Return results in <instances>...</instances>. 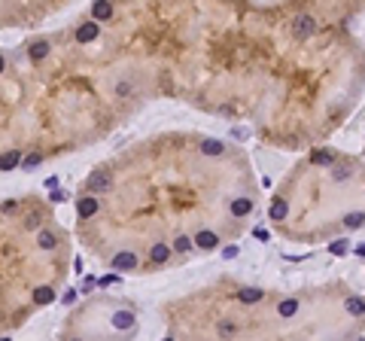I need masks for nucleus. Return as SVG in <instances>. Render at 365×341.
<instances>
[{
  "instance_id": "obj_1",
  "label": "nucleus",
  "mask_w": 365,
  "mask_h": 341,
  "mask_svg": "<svg viewBox=\"0 0 365 341\" xmlns=\"http://www.w3.org/2000/svg\"><path fill=\"white\" fill-rule=\"evenodd\" d=\"M110 174L107 170H91V174L85 177V183H83V189L85 192H110Z\"/></svg>"
},
{
  "instance_id": "obj_2",
  "label": "nucleus",
  "mask_w": 365,
  "mask_h": 341,
  "mask_svg": "<svg viewBox=\"0 0 365 341\" xmlns=\"http://www.w3.org/2000/svg\"><path fill=\"white\" fill-rule=\"evenodd\" d=\"M292 31H295V37H299V40H304V37H311V34L316 31V25H314L311 16H299V18L292 21Z\"/></svg>"
},
{
  "instance_id": "obj_3",
  "label": "nucleus",
  "mask_w": 365,
  "mask_h": 341,
  "mask_svg": "<svg viewBox=\"0 0 365 341\" xmlns=\"http://www.w3.org/2000/svg\"><path fill=\"white\" fill-rule=\"evenodd\" d=\"M98 34H100V28H98V18H95V21H85V25H79L76 40H79V43H91V40H98Z\"/></svg>"
},
{
  "instance_id": "obj_4",
  "label": "nucleus",
  "mask_w": 365,
  "mask_h": 341,
  "mask_svg": "<svg viewBox=\"0 0 365 341\" xmlns=\"http://www.w3.org/2000/svg\"><path fill=\"white\" fill-rule=\"evenodd\" d=\"M110 16H113V3L110 0H95V3H91V18L110 21Z\"/></svg>"
},
{
  "instance_id": "obj_5",
  "label": "nucleus",
  "mask_w": 365,
  "mask_h": 341,
  "mask_svg": "<svg viewBox=\"0 0 365 341\" xmlns=\"http://www.w3.org/2000/svg\"><path fill=\"white\" fill-rule=\"evenodd\" d=\"M110 265L116 268V271H131V268L137 265V256H134V253H116Z\"/></svg>"
},
{
  "instance_id": "obj_6",
  "label": "nucleus",
  "mask_w": 365,
  "mask_h": 341,
  "mask_svg": "<svg viewBox=\"0 0 365 341\" xmlns=\"http://www.w3.org/2000/svg\"><path fill=\"white\" fill-rule=\"evenodd\" d=\"M195 247H201V250H216V247H219V238H216L213 232L204 229V232L195 235Z\"/></svg>"
},
{
  "instance_id": "obj_7",
  "label": "nucleus",
  "mask_w": 365,
  "mask_h": 341,
  "mask_svg": "<svg viewBox=\"0 0 365 341\" xmlns=\"http://www.w3.org/2000/svg\"><path fill=\"white\" fill-rule=\"evenodd\" d=\"M167 256H170V247L167 244H152V250H149V262L152 265H165Z\"/></svg>"
},
{
  "instance_id": "obj_8",
  "label": "nucleus",
  "mask_w": 365,
  "mask_h": 341,
  "mask_svg": "<svg viewBox=\"0 0 365 341\" xmlns=\"http://www.w3.org/2000/svg\"><path fill=\"white\" fill-rule=\"evenodd\" d=\"M76 210H79V217H95V213H98V201L91 198V195H88V198L83 195V198H79V204H76Z\"/></svg>"
},
{
  "instance_id": "obj_9",
  "label": "nucleus",
  "mask_w": 365,
  "mask_h": 341,
  "mask_svg": "<svg viewBox=\"0 0 365 341\" xmlns=\"http://www.w3.org/2000/svg\"><path fill=\"white\" fill-rule=\"evenodd\" d=\"M277 314L280 317H295V314H299V299H283L277 305Z\"/></svg>"
},
{
  "instance_id": "obj_10",
  "label": "nucleus",
  "mask_w": 365,
  "mask_h": 341,
  "mask_svg": "<svg viewBox=\"0 0 365 341\" xmlns=\"http://www.w3.org/2000/svg\"><path fill=\"white\" fill-rule=\"evenodd\" d=\"M249 210H253V201H249V198H234L232 201V213H234V217H247Z\"/></svg>"
},
{
  "instance_id": "obj_11",
  "label": "nucleus",
  "mask_w": 365,
  "mask_h": 341,
  "mask_svg": "<svg viewBox=\"0 0 365 341\" xmlns=\"http://www.w3.org/2000/svg\"><path fill=\"white\" fill-rule=\"evenodd\" d=\"M113 326L116 329H131L134 326V314L131 311H119L116 317H113Z\"/></svg>"
},
{
  "instance_id": "obj_12",
  "label": "nucleus",
  "mask_w": 365,
  "mask_h": 341,
  "mask_svg": "<svg viewBox=\"0 0 365 341\" xmlns=\"http://www.w3.org/2000/svg\"><path fill=\"white\" fill-rule=\"evenodd\" d=\"M201 153H204V155H222V153H225V143H219V140H204V143H201Z\"/></svg>"
},
{
  "instance_id": "obj_13",
  "label": "nucleus",
  "mask_w": 365,
  "mask_h": 341,
  "mask_svg": "<svg viewBox=\"0 0 365 341\" xmlns=\"http://www.w3.org/2000/svg\"><path fill=\"white\" fill-rule=\"evenodd\" d=\"M33 302H37V305H52L55 302V292L49 287H40V290H33Z\"/></svg>"
},
{
  "instance_id": "obj_14",
  "label": "nucleus",
  "mask_w": 365,
  "mask_h": 341,
  "mask_svg": "<svg viewBox=\"0 0 365 341\" xmlns=\"http://www.w3.org/2000/svg\"><path fill=\"white\" fill-rule=\"evenodd\" d=\"M286 210H289V207H286V201H283V198H274V201H271V220L280 222L283 217H286Z\"/></svg>"
},
{
  "instance_id": "obj_15",
  "label": "nucleus",
  "mask_w": 365,
  "mask_h": 341,
  "mask_svg": "<svg viewBox=\"0 0 365 341\" xmlns=\"http://www.w3.org/2000/svg\"><path fill=\"white\" fill-rule=\"evenodd\" d=\"M192 247H195V238H189V235L174 238V250H177V253H189Z\"/></svg>"
},
{
  "instance_id": "obj_16",
  "label": "nucleus",
  "mask_w": 365,
  "mask_h": 341,
  "mask_svg": "<svg viewBox=\"0 0 365 341\" xmlns=\"http://www.w3.org/2000/svg\"><path fill=\"white\" fill-rule=\"evenodd\" d=\"M262 295H265L262 290H241V292H237V299H241L244 305H253V302H262Z\"/></svg>"
},
{
  "instance_id": "obj_17",
  "label": "nucleus",
  "mask_w": 365,
  "mask_h": 341,
  "mask_svg": "<svg viewBox=\"0 0 365 341\" xmlns=\"http://www.w3.org/2000/svg\"><path fill=\"white\" fill-rule=\"evenodd\" d=\"M46 55H49V43H46V40H40V43H33V46H31V58L33 61H43Z\"/></svg>"
},
{
  "instance_id": "obj_18",
  "label": "nucleus",
  "mask_w": 365,
  "mask_h": 341,
  "mask_svg": "<svg viewBox=\"0 0 365 341\" xmlns=\"http://www.w3.org/2000/svg\"><path fill=\"white\" fill-rule=\"evenodd\" d=\"M311 162H314V165H332V162H335V153H329V150H316V153L311 155Z\"/></svg>"
},
{
  "instance_id": "obj_19",
  "label": "nucleus",
  "mask_w": 365,
  "mask_h": 341,
  "mask_svg": "<svg viewBox=\"0 0 365 341\" xmlns=\"http://www.w3.org/2000/svg\"><path fill=\"white\" fill-rule=\"evenodd\" d=\"M344 225H347V229H362V225H365V213H347V217H344Z\"/></svg>"
},
{
  "instance_id": "obj_20",
  "label": "nucleus",
  "mask_w": 365,
  "mask_h": 341,
  "mask_svg": "<svg viewBox=\"0 0 365 341\" xmlns=\"http://www.w3.org/2000/svg\"><path fill=\"white\" fill-rule=\"evenodd\" d=\"M37 241H40V247H43V250H55L58 238H55L52 232H40V235H37Z\"/></svg>"
},
{
  "instance_id": "obj_21",
  "label": "nucleus",
  "mask_w": 365,
  "mask_h": 341,
  "mask_svg": "<svg viewBox=\"0 0 365 341\" xmlns=\"http://www.w3.org/2000/svg\"><path fill=\"white\" fill-rule=\"evenodd\" d=\"M347 314H365V299H356V295H353V299H347Z\"/></svg>"
},
{
  "instance_id": "obj_22",
  "label": "nucleus",
  "mask_w": 365,
  "mask_h": 341,
  "mask_svg": "<svg viewBox=\"0 0 365 341\" xmlns=\"http://www.w3.org/2000/svg\"><path fill=\"white\" fill-rule=\"evenodd\" d=\"M216 332H219L222 338H228V335H234V332H237V323H234V320H219Z\"/></svg>"
},
{
  "instance_id": "obj_23",
  "label": "nucleus",
  "mask_w": 365,
  "mask_h": 341,
  "mask_svg": "<svg viewBox=\"0 0 365 341\" xmlns=\"http://www.w3.org/2000/svg\"><path fill=\"white\" fill-rule=\"evenodd\" d=\"M18 162H21V155H18L16 150H13V153H6V155H3V170H13Z\"/></svg>"
},
{
  "instance_id": "obj_24",
  "label": "nucleus",
  "mask_w": 365,
  "mask_h": 341,
  "mask_svg": "<svg viewBox=\"0 0 365 341\" xmlns=\"http://www.w3.org/2000/svg\"><path fill=\"white\" fill-rule=\"evenodd\" d=\"M347 250H350L347 241H335V244H329V253H332V256H344Z\"/></svg>"
},
{
  "instance_id": "obj_25",
  "label": "nucleus",
  "mask_w": 365,
  "mask_h": 341,
  "mask_svg": "<svg viewBox=\"0 0 365 341\" xmlns=\"http://www.w3.org/2000/svg\"><path fill=\"white\" fill-rule=\"evenodd\" d=\"M332 177H335L338 183H341V180H347V177H353V168H347V165H341V168H335V170H332Z\"/></svg>"
},
{
  "instance_id": "obj_26",
  "label": "nucleus",
  "mask_w": 365,
  "mask_h": 341,
  "mask_svg": "<svg viewBox=\"0 0 365 341\" xmlns=\"http://www.w3.org/2000/svg\"><path fill=\"white\" fill-rule=\"evenodd\" d=\"M43 162V158H40V153H33V155H28L25 158V162H21V165H25V170H33V168H37Z\"/></svg>"
},
{
  "instance_id": "obj_27",
  "label": "nucleus",
  "mask_w": 365,
  "mask_h": 341,
  "mask_svg": "<svg viewBox=\"0 0 365 341\" xmlns=\"http://www.w3.org/2000/svg\"><path fill=\"white\" fill-rule=\"evenodd\" d=\"M131 92H134L131 83H119V85H116V95H119L122 101H125V98H131Z\"/></svg>"
},
{
  "instance_id": "obj_28",
  "label": "nucleus",
  "mask_w": 365,
  "mask_h": 341,
  "mask_svg": "<svg viewBox=\"0 0 365 341\" xmlns=\"http://www.w3.org/2000/svg\"><path fill=\"white\" fill-rule=\"evenodd\" d=\"M43 222V213H33V217L28 220V225H31V229H37V225Z\"/></svg>"
},
{
  "instance_id": "obj_29",
  "label": "nucleus",
  "mask_w": 365,
  "mask_h": 341,
  "mask_svg": "<svg viewBox=\"0 0 365 341\" xmlns=\"http://www.w3.org/2000/svg\"><path fill=\"white\" fill-rule=\"evenodd\" d=\"M222 256H225V259H234V256H237V247H225Z\"/></svg>"
},
{
  "instance_id": "obj_30",
  "label": "nucleus",
  "mask_w": 365,
  "mask_h": 341,
  "mask_svg": "<svg viewBox=\"0 0 365 341\" xmlns=\"http://www.w3.org/2000/svg\"><path fill=\"white\" fill-rule=\"evenodd\" d=\"M119 277L116 274H107V277H100V287H110V283H116Z\"/></svg>"
},
{
  "instance_id": "obj_31",
  "label": "nucleus",
  "mask_w": 365,
  "mask_h": 341,
  "mask_svg": "<svg viewBox=\"0 0 365 341\" xmlns=\"http://www.w3.org/2000/svg\"><path fill=\"white\" fill-rule=\"evenodd\" d=\"M64 198H67V192H61V189H58V192H52V195H49V201H64Z\"/></svg>"
},
{
  "instance_id": "obj_32",
  "label": "nucleus",
  "mask_w": 365,
  "mask_h": 341,
  "mask_svg": "<svg viewBox=\"0 0 365 341\" xmlns=\"http://www.w3.org/2000/svg\"><path fill=\"white\" fill-rule=\"evenodd\" d=\"M356 253H359V256H365V244H362V247H359V250H356Z\"/></svg>"
}]
</instances>
